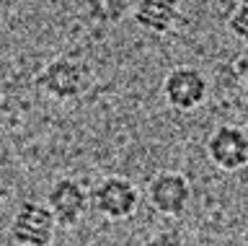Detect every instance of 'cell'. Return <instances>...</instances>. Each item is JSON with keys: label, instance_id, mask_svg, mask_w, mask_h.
Instances as JSON below:
<instances>
[{"label": "cell", "instance_id": "10", "mask_svg": "<svg viewBox=\"0 0 248 246\" xmlns=\"http://www.w3.org/2000/svg\"><path fill=\"white\" fill-rule=\"evenodd\" d=\"M228 29L232 36L248 44V0H238L228 16Z\"/></svg>", "mask_w": 248, "mask_h": 246}, {"label": "cell", "instance_id": "7", "mask_svg": "<svg viewBox=\"0 0 248 246\" xmlns=\"http://www.w3.org/2000/svg\"><path fill=\"white\" fill-rule=\"evenodd\" d=\"M207 158L220 171H240L248 166V132L238 125H217L207 137Z\"/></svg>", "mask_w": 248, "mask_h": 246}, {"label": "cell", "instance_id": "11", "mask_svg": "<svg viewBox=\"0 0 248 246\" xmlns=\"http://www.w3.org/2000/svg\"><path fill=\"white\" fill-rule=\"evenodd\" d=\"M142 246H184V238L178 230H158V233L150 236Z\"/></svg>", "mask_w": 248, "mask_h": 246}, {"label": "cell", "instance_id": "8", "mask_svg": "<svg viewBox=\"0 0 248 246\" xmlns=\"http://www.w3.org/2000/svg\"><path fill=\"white\" fill-rule=\"evenodd\" d=\"M135 24L150 34H168L181 21V0H137Z\"/></svg>", "mask_w": 248, "mask_h": 246}, {"label": "cell", "instance_id": "3", "mask_svg": "<svg viewBox=\"0 0 248 246\" xmlns=\"http://www.w3.org/2000/svg\"><path fill=\"white\" fill-rule=\"evenodd\" d=\"M57 228L60 226L49 213V207L36 199H26L13 213L8 233L16 246H52Z\"/></svg>", "mask_w": 248, "mask_h": 246}, {"label": "cell", "instance_id": "6", "mask_svg": "<svg viewBox=\"0 0 248 246\" xmlns=\"http://www.w3.org/2000/svg\"><path fill=\"white\" fill-rule=\"evenodd\" d=\"M147 199L155 207V213L178 218L186 213L191 202V181L181 171H158L147 184Z\"/></svg>", "mask_w": 248, "mask_h": 246}, {"label": "cell", "instance_id": "2", "mask_svg": "<svg viewBox=\"0 0 248 246\" xmlns=\"http://www.w3.org/2000/svg\"><path fill=\"white\" fill-rule=\"evenodd\" d=\"M93 213L101 215L106 220H127L137 213L140 207V189L135 187V181L127 176H104L101 181H96L88 192Z\"/></svg>", "mask_w": 248, "mask_h": 246}, {"label": "cell", "instance_id": "5", "mask_svg": "<svg viewBox=\"0 0 248 246\" xmlns=\"http://www.w3.org/2000/svg\"><path fill=\"white\" fill-rule=\"evenodd\" d=\"M46 207L49 213L54 215L57 226L62 228H73L83 220V215L88 213L91 207V197H88V189L83 187L78 179L73 176H60L49 184L46 189Z\"/></svg>", "mask_w": 248, "mask_h": 246}, {"label": "cell", "instance_id": "9", "mask_svg": "<svg viewBox=\"0 0 248 246\" xmlns=\"http://www.w3.org/2000/svg\"><path fill=\"white\" fill-rule=\"evenodd\" d=\"M129 13V0H85V16L96 26H116Z\"/></svg>", "mask_w": 248, "mask_h": 246}, {"label": "cell", "instance_id": "1", "mask_svg": "<svg viewBox=\"0 0 248 246\" xmlns=\"http://www.w3.org/2000/svg\"><path fill=\"white\" fill-rule=\"evenodd\" d=\"M93 67L83 57L60 55L49 60L36 75V88L54 101H75L93 88Z\"/></svg>", "mask_w": 248, "mask_h": 246}, {"label": "cell", "instance_id": "4", "mask_svg": "<svg viewBox=\"0 0 248 246\" xmlns=\"http://www.w3.org/2000/svg\"><path fill=\"white\" fill-rule=\"evenodd\" d=\"M163 98L176 112H194L207 101L209 81L207 75L194 65H176L163 78Z\"/></svg>", "mask_w": 248, "mask_h": 246}]
</instances>
